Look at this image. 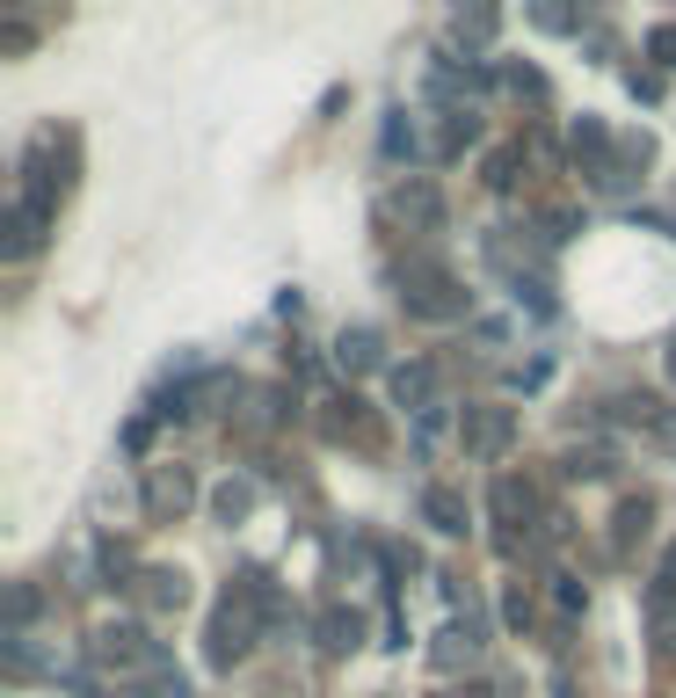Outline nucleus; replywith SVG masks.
Segmentation results:
<instances>
[{
  "label": "nucleus",
  "instance_id": "obj_1",
  "mask_svg": "<svg viewBox=\"0 0 676 698\" xmlns=\"http://www.w3.org/2000/svg\"><path fill=\"white\" fill-rule=\"evenodd\" d=\"M241 648H247V619L226 604V611H218V626H212V655H218V662H233Z\"/></svg>",
  "mask_w": 676,
  "mask_h": 698
},
{
  "label": "nucleus",
  "instance_id": "obj_2",
  "mask_svg": "<svg viewBox=\"0 0 676 698\" xmlns=\"http://www.w3.org/2000/svg\"><path fill=\"white\" fill-rule=\"evenodd\" d=\"M422 509H430V524H436V531H465V509H459V495H444V487H430V495H422Z\"/></svg>",
  "mask_w": 676,
  "mask_h": 698
},
{
  "label": "nucleus",
  "instance_id": "obj_3",
  "mask_svg": "<svg viewBox=\"0 0 676 698\" xmlns=\"http://www.w3.org/2000/svg\"><path fill=\"white\" fill-rule=\"evenodd\" d=\"M502 436H509V415H481V422H473V444H481V452H495Z\"/></svg>",
  "mask_w": 676,
  "mask_h": 698
},
{
  "label": "nucleus",
  "instance_id": "obj_4",
  "mask_svg": "<svg viewBox=\"0 0 676 698\" xmlns=\"http://www.w3.org/2000/svg\"><path fill=\"white\" fill-rule=\"evenodd\" d=\"M371 350H379L371 335H342V364H371Z\"/></svg>",
  "mask_w": 676,
  "mask_h": 698
}]
</instances>
